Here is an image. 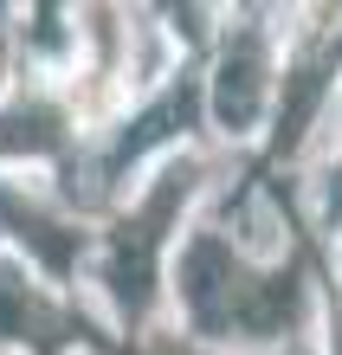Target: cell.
<instances>
[{
  "instance_id": "1",
  "label": "cell",
  "mask_w": 342,
  "mask_h": 355,
  "mask_svg": "<svg viewBox=\"0 0 342 355\" xmlns=\"http://www.w3.org/2000/svg\"><path fill=\"white\" fill-rule=\"evenodd\" d=\"M187 187H194V168H175L155 194H148V207H142L136 220H123L117 252H110V284H117V304L123 310H142L148 304V271H155V252H162V220L175 214V200H187Z\"/></svg>"
},
{
  "instance_id": "2",
  "label": "cell",
  "mask_w": 342,
  "mask_h": 355,
  "mask_svg": "<svg viewBox=\"0 0 342 355\" xmlns=\"http://www.w3.org/2000/svg\"><path fill=\"white\" fill-rule=\"evenodd\" d=\"M0 336L7 343H52V310L19 278V265L0 259Z\"/></svg>"
},
{
  "instance_id": "3",
  "label": "cell",
  "mask_w": 342,
  "mask_h": 355,
  "mask_svg": "<svg viewBox=\"0 0 342 355\" xmlns=\"http://www.w3.org/2000/svg\"><path fill=\"white\" fill-rule=\"evenodd\" d=\"M65 142V116L52 103H19L0 116V155H46Z\"/></svg>"
},
{
  "instance_id": "4",
  "label": "cell",
  "mask_w": 342,
  "mask_h": 355,
  "mask_svg": "<svg viewBox=\"0 0 342 355\" xmlns=\"http://www.w3.org/2000/svg\"><path fill=\"white\" fill-rule=\"evenodd\" d=\"M252 103H259V46H239V58H226L220 78V116L226 123H252Z\"/></svg>"
}]
</instances>
